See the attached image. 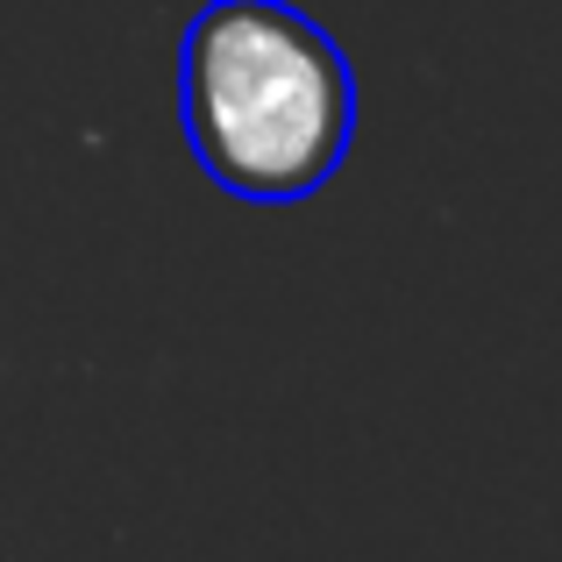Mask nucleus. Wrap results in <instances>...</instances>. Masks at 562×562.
Here are the masks:
<instances>
[{
    "mask_svg": "<svg viewBox=\"0 0 562 562\" xmlns=\"http://www.w3.org/2000/svg\"><path fill=\"white\" fill-rule=\"evenodd\" d=\"M179 122L221 192L285 206L342 171L357 79L342 43L292 0H206L179 43Z\"/></svg>",
    "mask_w": 562,
    "mask_h": 562,
    "instance_id": "nucleus-1",
    "label": "nucleus"
}]
</instances>
